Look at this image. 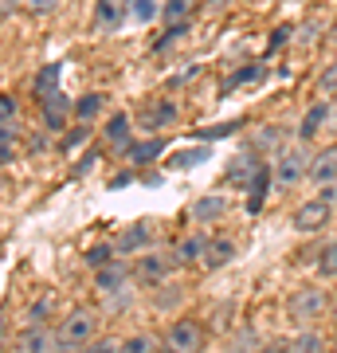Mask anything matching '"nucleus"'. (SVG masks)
Segmentation results:
<instances>
[{"instance_id":"obj_1","label":"nucleus","mask_w":337,"mask_h":353,"mask_svg":"<svg viewBox=\"0 0 337 353\" xmlns=\"http://www.w3.org/2000/svg\"><path fill=\"white\" fill-rule=\"evenodd\" d=\"M94 314H90L87 306H79V310H71V314L59 322V330H55V341H59V353H79L83 345H90L94 341Z\"/></svg>"},{"instance_id":"obj_2","label":"nucleus","mask_w":337,"mask_h":353,"mask_svg":"<svg viewBox=\"0 0 337 353\" xmlns=\"http://www.w3.org/2000/svg\"><path fill=\"white\" fill-rule=\"evenodd\" d=\"M310 161H314V153L306 150V145H287V150L275 157V169H271L275 189H294L302 176H310Z\"/></svg>"},{"instance_id":"obj_3","label":"nucleus","mask_w":337,"mask_h":353,"mask_svg":"<svg viewBox=\"0 0 337 353\" xmlns=\"http://www.w3.org/2000/svg\"><path fill=\"white\" fill-rule=\"evenodd\" d=\"M329 299H325V290L318 287H302L298 294H290V303H287V318L290 322H298V326H306V322H318V318L329 310Z\"/></svg>"},{"instance_id":"obj_4","label":"nucleus","mask_w":337,"mask_h":353,"mask_svg":"<svg viewBox=\"0 0 337 353\" xmlns=\"http://www.w3.org/2000/svg\"><path fill=\"white\" fill-rule=\"evenodd\" d=\"M200 345H204V326L192 322V318L173 322V330L165 334V350L169 353H200Z\"/></svg>"},{"instance_id":"obj_5","label":"nucleus","mask_w":337,"mask_h":353,"mask_svg":"<svg viewBox=\"0 0 337 353\" xmlns=\"http://www.w3.org/2000/svg\"><path fill=\"white\" fill-rule=\"evenodd\" d=\"M150 240H153V228L145 224V220H134V224H125L122 232H118L114 252L118 255H134V252H141V248H150Z\"/></svg>"},{"instance_id":"obj_6","label":"nucleus","mask_w":337,"mask_h":353,"mask_svg":"<svg viewBox=\"0 0 337 353\" xmlns=\"http://www.w3.org/2000/svg\"><path fill=\"white\" fill-rule=\"evenodd\" d=\"M263 169H267V165L259 161V153H255V150H243V153L236 157V161H232L227 176L236 181V189H251V185L259 181V173H263Z\"/></svg>"},{"instance_id":"obj_7","label":"nucleus","mask_w":337,"mask_h":353,"mask_svg":"<svg viewBox=\"0 0 337 353\" xmlns=\"http://www.w3.org/2000/svg\"><path fill=\"white\" fill-rule=\"evenodd\" d=\"M130 16V0H99L94 4V28L99 32H118Z\"/></svg>"},{"instance_id":"obj_8","label":"nucleus","mask_w":337,"mask_h":353,"mask_svg":"<svg viewBox=\"0 0 337 353\" xmlns=\"http://www.w3.org/2000/svg\"><path fill=\"white\" fill-rule=\"evenodd\" d=\"M329 212H334V208H329L322 196H314V201H306V204L294 208V228H298V232H318V228L329 220Z\"/></svg>"},{"instance_id":"obj_9","label":"nucleus","mask_w":337,"mask_h":353,"mask_svg":"<svg viewBox=\"0 0 337 353\" xmlns=\"http://www.w3.org/2000/svg\"><path fill=\"white\" fill-rule=\"evenodd\" d=\"M16 353H59V341H55L51 330L32 326V330H24V334L16 338Z\"/></svg>"},{"instance_id":"obj_10","label":"nucleus","mask_w":337,"mask_h":353,"mask_svg":"<svg viewBox=\"0 0 337 353\" xmlns=\"http://www.w3.org/2000/svg\"><path fill=\"white\" fill-rule=\"evenodd\" d=\"M134 279H141L145 287H165L169 283V259L165 255H141V263L134 267Z\"/></svg>"},{"instance_id":"obj_11","label":"nucleus","mask_w":337,"mask_h":353,"mask_svg":"<svg viewBox=\"0 0 337 353\" xmlns=\"http://www.w3.org/2000/svg\"><path fill=\"white\" fill-rule=\"evenodd\" d=\"M192 220L196 224H216V220H224L227 216V196H220V192H208V196H200L196 204H192Z\"/></svg>"},{"instance_id":"obj_12","label":"nucleus","mask_w":337,"mask_h":353,"mask_svg":"<svg viewBox=\"0 0 337 353\" xmlns=\"http://www.w3.org/2000/svg\"><path fill=\"white\" fill-rule=\"evenodd\" d=\"M310 181H314V185H322V189L337 181V145H329V150H322V153H314Z\"/></svg>"},{"instance_id":"obj_13","label":"nucleus","mask_w":337,"mask_h":353,"mask_svg":"<svg viewBox=\"0 0 337 353\" xmlns=\"http://www.w3.org/2000/svg\"><path fill=\"white\" fill-rule=\"evenodd\" d=\"M329 118H334V102H314L310 110L302 114V126H298V138L302 141H310L314 134L322 126H329Z\"/></svg>"},{"instance_id":"obj_14","label":"nucleus","mask_w":337,"mask_h":353,"mask_svg":"<svg viewBox=\"0 0 337 353\" xmlns=\"http://www.w3.org/2000/svg\"><path fill=\"white\" fill-rule=\"evenodd\" d=\"M173 122H176V106L173 102H153V106L141 110V130H145V134H157V130L173 126Z\"/></svg>"},{"instance_id":"obj_15","label":"nucleus","mask_w":337,"mask_h":353,"mask_svg":"<svg viewBox=\"0 0 337 353\" xmlns=\"http://www.w3.org/2000/svg\"><path fill=\"white\" fill-rule=\"evenodd\" d=\"M212 252V240L208 236H185L176 243V263H204Z\"/></svg>"},{"instance_id":"obj_16","label":"nucleus","mask_w":337,"mask_h":353,"mask_svg":"<svg viewBox=\"0 0 337 353\" xmlns=\"http://www.w3.org/2000/svg\"><path fill=\"white\" fill-rule=\"evenodd\" d=\"M125 279H130V271H125V263H118V259H114V263H106V267L99 271V275H94V287H99L102 294H122Z\"/></svg>"},{"instance_id":"obj_17","label":"nucleus","mask_w":337,"mask_h":353,"mask_svg":"<svg viewBox=\"0 0 337 353\" xmlns=\"http://www.w3.org/2000/svg\"><path fill=\"white\" fill-rule=\"evenodd\" d=\"M283 141H287V130H275V126L251 130V150L255 153H283Z\"/></svg>"},{"instance_id":"obj_18","label":"nucleus","mask_w":337,"mask_h":353,"mask_svg":"<svg viewBox=\"0 0 337 353\" xmlns=\"http://www.w3.org/2000/svg\"><path fill=\"white\" fill-rule=\"evenodd\" d=\"M106 141H110L114 153H130L134 150V141H130V118L125 114H114L110 126H106Z\"/></svg>"},{"instance_id":"obj_19","label":"nucleus","mask_w":337,"mask_h":353,"mask_svg":"<svg viewBox=\"0 0 337 353\" xmlns=\"http://www.w3.org/2000/svg\"><path fill=\"white\" fill-rule=\"evenodd\" d=\"M259 330L251 326H239L236 334H232V338H227V353H263V345H259Z\"/></svg>"},{"instance_id":"obj_20","label":"nucleus","mask_w":337,"mask_h":353,"mask_svg":"<svg viewBox=\"0 0 337 353\" xmlns=\"http://www.w3.org/2000/svg\"><path fill=\"white\" fill-rule=\"evenodd\" d=\"M67 99L63 94H55V99L43 102V130H51V134H59V130H67Z\"/></svg>"},{"instance_id":"obj_21","label":"nucleus","mask_w":337,"mask_h":353,"mask_svg":"<svg viewBox=\"0 0 337 353\" xmlns=\"http://www.w3.org/2000/svg\"><path fill=\"white\" fill-rule=\"evenodd\" d=\"M161 153H165V138H150V141H138V145H134V150L125 153V157H130V161L138 165V169H145V165L157 161Z\"/></svg>"},{"instance_id":"obj_22","label":"nucleus","mask_w":337,"mask_h":353,"mask_svg":"<svg viewBox=\"0 0 337 353\" xmlns=\"http://www.w3.org/2000/svg\"><path fill=\"white\" fill-rule=\"evenodd\" d=\"M59 63H48V67H39V75H36V94H39V102H48V99H55L59 94Z\"/></svg>"},{"instance_id":"obj_23","label":"nucleus","mask_w":337,"mask_h":353,"mask_svg":"<svg viewBox=\"0 0 337 353\" xmlns=\"http://www.w3.org/2000/svg\"><path fill=\"white\" fill-rule=\"evenodd\" d=\"M208 157H212V150H208V145H192V150L173 153V157H169V165H173V169H192V165L208 161Z\"/></svg>"},{"instance_id":"obj_24","label":"nucleus","mask_w":337,"mask_h":353,"mask_svg":"<svg viewBox=\"0 0 337 353\" xmlns=\"http://www.w3.org/2000/svg\"><path fill=\"white\" fill-rule=\"evenodd\" d=\"M287 353H325V338L322 334H298L287 345Z\"/></svg>"},{"instance_id":"obj_25","label":"nucleus","mask_w":337,"mask_h":353,"mask_svg":"<svg viewBox=\"0 0 337 353\" xmlns=\"http://www.w3.org/2000/svg\"><path fill=\"white\" fill-rule=\"evenodd\" d=\"M102 106H106V99L102 94H83V99L75 102V114H79V122H90V118H99Z\"/></svg>"},{"instance_id":"obj_26","label":"nucleus","mask_w":337,"mask_h":353,"mask_svg":"<svg viewBox=\"0 0 337 353\" xmlns=\"http://www.w3.org/2000/svg\"><path fill=\"white\" fill-rule=\"evenodd\" d=\"M16 118H20L16 99H12V94H0V130H12V134H16Z\"/></svg>"},{"instance_id":"obj_27","label":"nucleus","mask_w":337,"mask_h":353,"mask_svg":"<svg viewBox=\"0 0 337 353\" xmlns=\"http://www.w3.org/2000/svg\"><path fill=\"white\" fill-rule=\"evenodd\" d=\"M232 255H236V248H232V243H227V240H216L212 252H208V259H204V267H224Z\"/></svg>"},{"instance_id":"obj_28","label":"nucleus","mask_w":337,"mask_h":353,"mask_svg":"<svg viewBox=\"0 0 337 353\" xmlns=\"http://www.w3.org/2000/svg\"><path fill=\"white\" fill-rule=\"evenodd\" d=\"M318 271H322L325 279H334V275H337V240L322 248V255H318Z\"/></svg>"},{"instance_id":"obj_29","label":"nucleus","mask_w":337,"mask_h":353,"mask_svg":"<svg viewBox=\"0 0 337 353\" xmlns=\"http://www.w3.org/2000/svg\"><path fill=\"white\" fill-rule=\"evenodd\" d=\"M118 353H157V341L150 334H138V338H125Z\"/></svg>"},{"instance_id":"obj_30","label":"nucleus","mask_w":337,"mask_h":353,"mask_svg":"<svg viewBox=\"0 0 337 353\" xmlns=\"http://www.w3.org/2000/svg\"><path fill=\"white\" fill-rule=\"evenodd\" d=\"M130 16L138 24H150L153 16H157V0H130Z\"/></svg>"},{"instance_id":"obj_31","label":"nucleus","mask_w":337,"mask_h":353,"mask_svg":"<svg viewBox=\"0 0 337 353\" xmlns=\"http://www.w3.org/2000/svg\"><path fill=\"white\" fill-rule=\"evenodd\" d=\"M87 138H90V122H79L75 130H67V134H63V150H67V153L79 150V145H83Z\"/></svg>"},{"instance_id":"obj_32","label":"nucleus","mask_w":337,"mask_h":353,"mask_svg":"<svg viewBox=\"0 0 337 353\" xmlns=\"http://www.w3.org/2000/svg\"><path fill=\"white\" fill-rule=\"evenodd\" d=\"M188 12H192V0H169V4H165V20H169V24H185Z\"/></svg>"},{"instance_id":"obj_33","label":"nucleus","mask_w":337,"mask_h":353,"mask_svg":"<svg viewBox=\"0 0 337 353\" xmlns=\"http://www.w3.org/2000/svg\"><path fill=\"white\" fill-rule=\"evenodd\" d=\"M0 161L4 165L16 161V134L12 130H0Z\"/></svg>"},{"instance_id":"obj_34","label":"nucleus","mask_w":337,"mask_h":353,"mask_svg":"<svg viewBox=\"0 0 337 353\" xmlns=\"http://www.w3.org/2000/svg\"><path fill=\"white\" fill-rule=\"evenodd\" d=\"M259 71H263L259 63H247V67H243V71H236V75L227 79V83H224V90H236L239 83H251V79H259Z\"/></svg>"},{"instance_id":"obj_35","label":"nucleus","mask_w":337,"mask_h":353,"mask_svg":"<svg viewBox=\"0 0 337 353\" xmlns=\"http://www.w3.org/2000/svg\"><path fill=\"white\" fill-rule=\"evenodd\" d=\"M87 263L102 271L106 263H114V248H90V252H87Z\"/></svg>"},{"instance_id":"obj_36","label":"nucleus","mask_w":337,"mask_h":353,"mask_svg":"<svg viewBox=\"0 0 337 353\" xmlns=\"http://www.w3.org/2000/svg\"><path fill=\"white\" fill-rule=\"evenodd\" d=\"M239 126H243V122H224V126H212V130H200V138H208V141H220V138H227V134H236Z\"/></svg>"},{"instance_id":"obj_37","label":"nucleus","mask_w":337,"mask_h":353,"mask_svg":"<svg viewBox=\"0 0 337 353\" xmlns=\"http://www.w3.org/2000/svg\"><path fill=\"white\" fill-rule=\"evenodd\" d=\"M28 318H32V326H43V318H51V299H39V303H32Z\"/></svg>"},{"instance_id":"obj_38","label":"nucleus","mask_w":337,"mask_h":353,"mask_svg":"<svg viewBox=\"0 0 337 353\" xmlns=\"http://www.w3.org/2000/svg\"><path fill=\"white\" fill-rule=\"evenodd\" d=\"M24 8L32 16H48V12H55V8H59V0H24Z\"/></svg>"},{"instance_id":"obj_39","label":"nucleus","mask_w":337,"mask_h":353,"mask_svg":"<svg viewBox=\"0 0 337 353\" xmlns=\"http://www.w3.org/2000/svg\"><path fill=\"white\" fill-rule=\"evenodd\" d=\"M318 32H322V24H318V20H310V24H302L298 32H294V39L306 48V43H314V39H318Z\"/></svg>"},{"instance_id":"obj_40","label":"nucleus","mask_w":337,"mask_h":353,"mask_svg":"<svg viewBox=\"0 0 337 353\" xmlns=\"http://www.w3.org/2000/svg\"><path fill=\"white\" fill-rule=\"evenodd\" d=\"M318 90H325V94H337V63L329 67L322 79H318Z\"/></svg>"},{"instance_id":"obj_41","label":"nucleus","mask_w":337,"mask_h":353,"mask_svg":"<svg viewBox=\"0 0 337 353\" xmlns=\"http://www.w3.org/2000/svg\"><path fill=\"white\" fill-rule=\"evenodd\" d=\"M122 345H114V341H90V345H83L79 353H118Z\"/></svg>"},{"instance_id":"obj_42","label":"nucleus","mask_w":337,"mask_h":353,"mask_svg":"<svg viewBox=\"0 0 337 353\" xmlns=\"http://www.w3.org/2000/svg\"><path fill=\"white\" fill-rule=\"evenodd\" d=\"M290 36H294V28H278L275 36H271V43H267V55H271V51H275V48H283V43H287Z\"/></svg>"},{"instance_id":"obj_43","label":"nucleus","mask_w":337,"mask_h":353,"mask_svg":"<svg viewBox=\"0 0 337 353\" xmlns=\"http://www.w3.org/2000/svg\"><path fill=\"white\" fill-rule=\"evenodd\" d=\"M181 299H185V294H181V290H169V287H161V294H157V303H161V306L181 303Z\"/></svg>"},{"instance_id":"obj_44","label":"nucleus","mask_w":337,"mask_h":353,"mask_svg":"<svg viewBox=\"0 0 337 353\" xmlns=\"http://www.w3.org/2000/svg\"><path fill=\"white\" fill-rule=\"evenodd\" d=\"M318 196H322V201L329 204V208H334V204H337V181H334V185H325V189L318 192Z\"/></svg>"},{"instance_id":"obj_45","label":"nucleus","mask_w":337,"mask_h":353,"mask_svg":"<svg viewBox=\"0 0 337 353\" xmlns=\"http://www.w3.org/2000/svg\"><path fill=\"white\" fill-rule=\"evenodd\" d=\"M20 4H24V0H20ZM16 12V0H0V16H4V20H8V16Z\"/></svg>"},{"instance_id":"obj_46","label":"nucleus","mask_w":337,"mask_h":353,"mask_svg":"<svg viewBox=\"0 0 337 353\" xmlns=\"http://www.w3.org/2000/svg\"><path fill=\"white\" fill-rule=\"evenodd\" d=\"M130 181H134V176H130V173H118V176H114V181H110V189H125Z\"/></svg>"},{"instance_id":"obj_47","label":"nucleus","mask_w":337,"mask_h":353,"mask_svg":"<svg viewBox=\"0 0 337 353\" xmlns=\"http://www.w3.org/2000/svg\"><path fill=\"white\" fill-rule=\"evenodd\" d=\"M329 130L337 134V102H334V118H329Z\"/></svg>"},{"instance_id":"obj_48","label":"nucleus","mask_w":337,"mask_h":353,"mask_svg":"<svg viewBox=\"0 0 337 353\" xmlns=\"http://www.w3.org/2000/svg\"><path fill=\"white\" fill-rule=\"evenodd\" d=\"M263 353H287V350H283V345H271V350H263Z\"/></svg>"},{"instance_id":"obj_49","label":"nucleus","mask_w":337,"mask_h":353,"mask_svg":"<svg viewBox=\"0 0 337 353\" xmlns=\"http://www.w3.org/2000/svg\"><path fill=\"white\" fill-rule=\"evenodd\" d=\"M329 310H334V318H337V299H334V306H329Z\"/></svg>"},{"instance_id":"obj_50","label":"nucleus","mask_w":337,"mask_h":353,"mask_svg":"<svg viewBox=\"0 0 337 353\" xmlns=\"http://www.w3.org/2000/svg\"><path fill=\"white\" fill-rule=\"evenodd\" d=\"M334 353H337V341H334Z\"/></svg>"}]
</instances>
